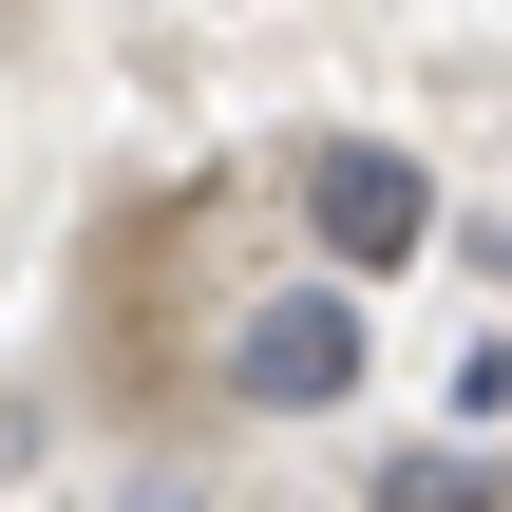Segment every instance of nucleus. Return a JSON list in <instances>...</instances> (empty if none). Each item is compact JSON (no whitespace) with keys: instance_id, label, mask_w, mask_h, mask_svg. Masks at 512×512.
<instances>
[{"instance_id":"obj_3","label":"nucleus","mask_w":512,"mask_h":512,"mask_svg":"<svg viewBox=\"0 0 512 512\" xmlns=\"http://www.w3.org/2000/svg\"><path fill=\"white\" fill-rule=\"evenodd\" d=\"M380 512H512V494H494V456H456V437H437V456H399V475H380Z\"/></svg>"},{"instance_id":"obj_1","label":"nucleus","mask_w":512,"mask_h":512,"mask_svg":"<svg viewBox=\"0 0 512 512\" xmlns=\"http://www.w3.org/2000/svg\"><path fill=\"white\" fill-rule=\"evenodd\" d=\"M304 228H323L342 285H380V266L437 247V171H418L399 133H323V152H304Z\"/></svg>"},{"instance_id":"obj_2","label":"nucleus","mask_w":512,"mask_h":512,"mask_svg":"<svg viewBox=\"0 0 512 512\" xmlns=\"http://www.w3.org/2000/svg\"><path fill=\"white\" fill-rule=\"evenodd\" d=\"M361 285H285V304H247L228 323V399L247 418H323V399H361Z\"/></svg>"}]
</instances>
